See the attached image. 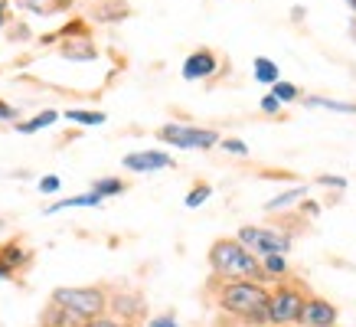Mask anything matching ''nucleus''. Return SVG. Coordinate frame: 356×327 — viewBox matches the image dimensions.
Listing matches in <instances>:
<instances>
[{
  "label": "nucleus",
  "mask_w": 356,
  "mask_h": 327,
  "mask_svg": "<svg viewBox=\"0 0 356 327\" xmlns=\"http://www.w3.org/2000/svg\"><path fill=\"white\" fill-rule=\"evenodd\" d=\"M216 305L226 314L238 317L245 327H271L268 321V288L248 278H222L216 288Z\"/></svg>",
  "instance_id": "f257e3e1"
},
{
  "label": "nucleus",
  "mask_w": 356,
  "mask_h": 327,
  "mask_svg": "<svg viewBox=\"0 0 356 327\" xmlns=\"http://www.w3.org/2000/svg\"><path fill=\"white\" fill-rule=\"evenodd\" d=\"M209 269L216 278H248L265 282V269L238 239H216L209 249Z\"/></svg>",
  "instance_id": "f03ea898"
},
{
  "label": "nucleus",
  "mask_w": 356,
  "mask_h": 327,
  "mask_svg": "<svg viewBox=\"0 0 356 327\" xmlns=\"http://www.w3.org/2000/svg\"><path fill=\"white\" fill-rule=\"evenodd\" d=\"M304 301H307L304 285L281 278V282L275 285V292H268V321H271V327H291V324H298Z\"/></svg>",
  "instance_id": "7ed1b4c3"
},
{
  "label": "nucleus",
  "mask_w": 356,
  "mask_h": 327,
  "mask_svg": "<svg viewBox=\"0 0 356 327\" xmlns=\"http://www.w3.org/2000/svg\"><path fill=\"white\" fill-rule=\"evenodd\" d=\"M53 301L56 305L69 308V311H76L79 317H102L105 314V308H108V294L102 285H86V288H56L53 292Z\"/></svg>",
  "instance_id": "20e7f679"
},
{
  "label": "nucleus",
  "mask_w": 356,
  "mask_h": 327,
  "mask_svg": "<svg viewBox=\"0 0 356 327\" xmlns=\"http://www.w3.org/2000/svg\"><path fill=\"white\" fill-rule=\"evenodd\" d=\"M157 138L170 147H180V151H209L219 144V131H209V128H193V125H163L157 128Z\"/></svg>",
  "instance_id": "39448f33"
},
{
  "label": "nucleus",
  "mask_w": 356,
  "mask_h": 327,
  "mask_svg": "<svg viewBox=\"0 0 356 327\" xmlns=\"http://www.w3.org/2000/svg\"><path fill=\"white\" fill-rule=\"evenodd\" d=\"M242 246H245L252 255H284V252L291 249V236L288 232H275L268 226H242L236 236Z\"/></svg>",
  "instance_id": "423d86ee"
},
{
  "label": "nucleus",
  "mask_w": 356,
  "mask_h": 327,
  "mask_svg": "<svg viewBox=\"0 0 356 327\" xmlns=\"http://www.w3.org/2000/svg\"><path fill=\"white\" fill-rule=\"evenodd\" d=\"M219 69V56L209 49V46H200L184 59V79L186 82H200V79H213Z\"/></svg>",
  "instance_id": "0eeeda50"
},
{
  "label": "nucleus",
  "mask_w": 356,
  "mask_h": 327,
  "mask_svg": "<svg viewBox=\"0 0 356 327\" xmlns=\"http://www.w3.org/2000/svg\"><path fill=\"white\" fill-rule=\"evenodd\" d=\"M124 170H131V174H154V170H167V167H173V157L163 151H131L124 154Z\"/></svg>",
  "instance_id": "6e6552de"
},
{
  "label": "nucleus",
  "mask_w": 356,
  "mask_h": 327,
  "mask_svg": "<svg viewBox=\"0 0 356 327\" xmlns=\"http://www.w3.org/2000/svg\"><path fill=\"white\" fill-rule=\"evenodd\" d=\"M298 324L301 327H337V308L327 305L324 298H307Z\"/></svg>",
  "instance_id": "1a4fd4ad"
},
{
  "label": "nucleus",
  "mask_w": 356,
  "mask_h": 327,
  "mask_svg": "<svg viewBox=\"0 0 356 327\" xmlns=\"http://www.w3.org/2000/svg\"><path fill=\"white\" fill-rule=\"evenodd\" d=\"M131 17L128 0H92L88 3V20L95 23H121Z\"/></svg>",
  "instance_id": "9d476101"
},
{
  "label": "nucleus",
  "mask_w": 356,
  "mask_h": 327,
  "mask_svg": "<svg viewBox=\"0 0 356 327\" xmlns=\"http://www.w3.org/2000/svg\"><path fill=\"white\" fill-rule=\"evenodd\" d=\"M59 56L69 59V63H95L98 46L92 36H72V40H63V43H59Z\"/></svg>",
  "instance_id": "9b49d317"
},
{
  "label": "nucleus",
  "mask_w": 356,
  "mask_h": 327,
  "mask_svg": "<svg viewBox=\"0 0 356 327\" xmlns=\"http://www.w3.org/2000/svg\"><path fill=\"white\" fill-rule=\"evenodd\" d=\"M111 308L118 311V321H124V324L140 321V317H144V311H147L140 294H115V298H111Z\"/></svg>",
  "instance_id": "f8f14e48"
},
{
  "label": "nucleus",
  "mask_w": 356,
  "mask_h": 327,
  "mask_svg": "<svg viewBox=\"0 0 356 327\" xmlns=\"http://www.w3.org/2000/svg\"><path fill=\"white\" fill-rule=\"evenodd\" d=\"M72 36H92V26H88L86 17H72V20L59 26L56 33L49 36H40V46H53V43H63V40H72Z\"/></svg>",
  "instance_id": "ddd939ff"
},
{
  "label": "nucleus",
  "mask_w": 356,
  "mask_h": 327,
  "mask_svg": "<svg viewBox=\"0 0 356 327\" xmlns=\"http://www.w3.org/2000/svg\"><path fill=\"white\" fill-rule=\"evenodd\" d=\"M82 324H86V317H79L76 311L56 305V301H49V308L43 311V327H82Z\"/></svg>",
  "instance_id": "4468645a"
},
{
  "label": "nucleus",
  "mask_w": 356,
  "mask_h": 327,
  "mask_svg": "<svg viewBox=\"0 0 356 327\" xmlns=\"http://www.w3.org/2000/svg\"><path fill=\"white\" fill-rule=\"evenodd\" d=\"M79 207H102V196L98 193H79V196H65L53 207H46V216H56V213H63V209H79Z\"/></svg>",
  "instance_id": "2eb2a0df"
},
{
  "label": "nucleus",
  "mask_w": 356,
  "mask_h": 327,
  "mask_svg": "<svg viewBox=\"0 0 356 327\" xmlns=\"http://www.w3.org/2000/svg\"><path fill=\"white\" fill-rule=\"evenodd\" d=\"M56 121H59V111L46 109V111H40V115H33V118H26V121H17L13 128L20 131V134H33V131H43V128H49V125H56Z\"/></svg>",
  "instance_id": "dca6fc26"
},
{
  "label": "nucleus",
  "mask_w": 356,
  "mask_h": 327,
  "mask_svg": "<svg viewBox=\"0 0 356 327\" xmlns=\"http://www.w3.org/2000/svg\"><path fill=\"white\" fill-rule=\"evenodd\" d=\"M17 7H23V10L30 13H40V17H53V13H65L63 0H13Z\"/></svg>",
  "instance_id": "f3484780"
},
{
  "label": "nucleus",
  "mask_w": 356,
  "mask_h": 327,
  "mask_svg": "<svg viewBox=\"0 0 356 327\" xmlns=\"http://www.w3.org/2000/svg\"><path fill=\"white\" fill-rule=\"evenodd\" d=\"M124 190H128V184H124L121 177H98L95 184H92V193H98L102 200H105V196H121Z\"/></svg>",
  "instance_id": "a211bd4d"
},
{
  "label": "nucleus",
  "mask_w": 356,
  "mask_h": 327,
  "mask_svg": "<svg viewBox=\"0 0 356 327\" xmlns=\"http://www.w3.org/2000/svg\"><path fill=\"white\" fill-rule=\"evenodd\" d=\"M0 262H3V265H10L13 272H17V269H23V265L30 262V252H23L17 242H7V246L0 249Z\"/></svg>",
  "instance_id": "6ab92c4d"
},
{
  "label": "nucleus",
  "mask_w": 356,
  "mask_h": 327,
  "mask_svg": "<svg viewBox=\"0 0 356 327\" xmlns=\"http://www.w3.org/2000/svg\"><path fill=\"white\" fill-rule=\"evenodd\" d=\"M65 118L76 121V125H88V128H95V125H105V111H86V109H69L65 111Z\"/></svg>",
  "instance_id": "aec40b11"
},
{
  "label": "nucleus",
  "mask_w": 356,
  "mask_h": 327,
  "mask_svg": "<svg viewBox=\"0 0 356 327\" xmlns=\"http://www.w3.org/2000/svg\"><path fill=\"white\" fill-rule=\"evenodd\" d=\"M304 102L311 109H330V111H343V115H356V105H350V102H334V98H321V95H311Z\"/></svg>",
  "instance_id": "412c9836"
},
{
  "label": "nucleus",
  "mask_w": 356,
  "mask_h": 327,
  "mask_svg": "<svg viewBox=\"0 0 356 327\" xmlns=\"http://www.w3.org/2000/svg\"><path fill=\"white\" fill-rule=\"evenodd\" d=\"M252 72H255V79H259V82H265V86L278 82V65L271 63V59H265V56H259V59H255Z\"/></svg>",
  "instance_id": "4be33fe9"
},
{
  "label": "nucleus",
  "mask_w": 356,
  "mask_h": 327,
  "mask_svg": "<svg viewBox=\"0 0 356 327\" xmlns=\"http://www.w3.org/2000/svg\"><path fill=\"white\" fill-rule=\"evenodd\" d=\"M304 193H307V186H294V190H284V193H278L275 200H268V203H265V209H268V213H275V209L288 207V203H294V200H304Z\"/></svg>",
  "instance_id": "5701e85b"
},
{
  "label": "nucleus",
  "mask_w": 356,
  "mask_h": 327,
  "mask_svg": "<svg viewBox=\"0 0 356 327\" xmlns=\"http://www.w3.org/2000/svg\"><path fill=\"white\" fill-rule=\"evenodd\" d=\"M271 95L284 105V102H298V98H301V88L291 86V82H284V79H278V82H271Z\"/></svg>",
  "instance_id": "b1692460"
},
{
  "label": "nucleus",
  "mask_w": 356,
  "mask_h": 327,
  "mask_svg": "<svg viewBox=\"0 0 356 327\" xmlns=\"http://www.w3.org/2000/svg\"><path fill=\"white\" fill-rule=\"evenodd\" d=\"M261 269H265V278H284L288 275V262H284V255H265Z\"/></svg>",
  "instance_id": "393cba45"
},
{
  "label": "nucleus",
  "mask_w": 356,
  "mask_h": 327,
  "mask_svg": "<svg viewBox=\"0 0 356 327\" xmlns=\"http://www.w3.org/2000/svg\"><path fill=\"white\" fill-rule=\"evenodd\" d=\"M209 196H213V186H209V184H196L193 190L186 193V200H184V203H186V207H190V209H196V207H203V203H206V200H209Z\"/></svg>",
  "instance_id": "a878e982"
},
{
  "label": "nucleus",
  "mask_w": 356,
  "mask_h": 327,
  "mask_svg": "<svg viewBox=\"0 0 356 327\" xmlns=\"http://www.w3.org/2000/svg\"><path fill=\"white\" fill-rule=\"evenodd\" d=\"M7 40H10V43H26V40H33V30L30 26H26V23H10V26H7Z\"/></svg>",
  "instance_id": "bb28decb"
},
{
  "label": "nucleus",
  "mask_w": 356,
  "mask_h": 327,
  "mask_svg": "<svg viewBox=\"0 0 356 327\" xmlns=\"http://www.w3.org/2000/svg\"><path fill=\"white\" fill-rule=\"evenodd\" d=\"M216 147H222V151H229V154H238V157H248V144L236 141V138H219Z\"/></svg>",
  "instance_id": "cd10ccee"
},
{
  "label": "nucleus",
  "mask_w": 356,
  "mask_h": 327,
  "mask_svg": "<svg viewBox=\"0 0 356 327\" xmlns=\"http://www.w3.org/2000/svg\"><path fill=\"white\" fill-rule=\"evenodd\" d=\"M63 190V180L56 174H46L43 180H40V193H46V196H53V193H59Z\"/></svg>",
  "instance_id": "c85d7f7f"
},
{
  "label": "nucleus",
  "mask_w": 356,
  "mask_h": 327,
  "mask_svg": "<svg viewBox=\"0 0 356 327\" xmlns=\"http://www.w3.org/2000/svg\"><path fill=\"white\" fill-rule=\"evenodd\" d=\"M82 327H134V324H124V321H118V317H92V321H86Z\"/></svg>",
  "instance_id": "c756f323"
},
{
  "label": "nucleus",
  "mask_w": 356,
  "mask_h": 327,
  "mask_svg": "<svg viewBox=\"0 0 356 327\" xmlns=\"http://www.w3.org/2000/svg\"><path fill=\"white\" fill-rule=\"evenodd\" d=\"M0 121H10V125H17V121H20V111L13 109V105H7V102H0Z\"/></svg>",
  "instance_id": "7c9ffc66"
},
{
  "label": "nucleus",
  "mask_w": 356,
  "mask_h": 327,
  "mask_svg": "<svg viewBox=\"0 0 356 327\" xmlns=\"http://www.w3.org/2000/svg\"><path fill=\"white\" fill-rule=\"evenodd\" d=\"M261 111H265V115H278V111H281V102L275 95H265V98H261Z\"/></svg>",
  "instance_id": "2f4dec72"
},
{
  "label": "nucleus",
  "mask_w": 356,
  "mask_h": 327,
  "mask_svg": "<svg viewBox=\"0 0 356 327\" xmlns=\"http://www.w3.org/2000/svg\"><path fill=\"white\" fill-rule=\"evenodd\" d=\"M13 23V13H10V3L7 0H0V30H7Z\"/></svg>",
  "instance_id": "473e14b6"
},
{
  "label": "nucleus",
  "mask_w": 356,
  "mask_h": 327,
  "mask_svg": "<svg viewBox=\"0 0 356 327\" xmlns=\"http://www.w3.org/2000/svg\"><path fill=\"white\" fill-rule=\"evenodd\" d=\"M321 184H324V186H337V190H343L346 180H343V177H330V174H324V177H321Z\"/></svg>",
  "instance_id": "72a5a7b5"
},
{
  "label": "nucleus",
  "mask_w": 356,
  "mask_h": 327,
  "mask_svg": "<svg viewBox=\"0 0 356 327\" xmlns=\"http://www.w3.org/2000/svg\"><path fill=\"white\" fill-rule=\"evenodd\" d=\"M147 327H177V321H173V314H163V317H154Z\"/></svg>",
  "instance_id": "f704fd0d"
},
{
  "label": "nucleus",
  "mask_w": 356,
  "mask_h": 327,
  "mask_svg": "<svg viewBox=\"0 0 356 327\" xmlns=\"http://www.w3.org/2000/svg\"><path fill=\"white\" fill-rule=\"evenodd\" d=\"M304 213H311V216H317V213H321V207H317V203H304Z\"/></svg>",
  "instance_id": "c9c22d12"
},
{
  "label": "nucleus",
  "mask_w": 356,
  "mask_h": 327,
  "mask_svg": "<svg viewBox=\"0 0 356 327\" xmlns=\"http://www.w3.org/2000/svg\"><path fill=\"white\" fill-rule=\"evenodd\" d=\"M72 3H76V0H63V7H65V10H72Z\"/></svg>",
  "instance_id": "e433bc0d"
},
{
  "label": "nucleus",
  "mask_w": 356,
  "mask_h": 327,
  "mask_svg": "<svg viewBox=\"0 0 356 327\" xmlns=\"http://www.w3.org/2000/svg\"><path fill=\"white\" fill-rule=\"evenodd\" d=\"M350 33H353V40H356V20H353V23H350Z\"/></svg>",
  "instance_id": "4c0bfd02"
},
{
  "label": "nucleus",
  "mask_w": 356,
  "mask_h": 327,
  "mask_svg": "<svg viewBox=\"0 0 356 327\" xmlns=\"http://www.w3.org/2000/svg\"><path fill=\"white\" fill-rule=\"evenodd\" d=\"M346 3H350V10H353V13H356V0H346Z\"/></svg>",
  "instance_id": "58836bf2"
},
{
  "label": "nucleus",
  "mask_w": 356,
  "mask_h": 327,
  "mask_svg": "<svg viewBox=\"0 0 356 327\" xmlns=\"http://www.w3.org/2000/svg\"><path fill=\"white\" fill-rule=\"evenodd\" d=\"M0 229H3V219H0Z\"/></svg>",
  "instance_id": "ea45409f"
}]
</instances>
